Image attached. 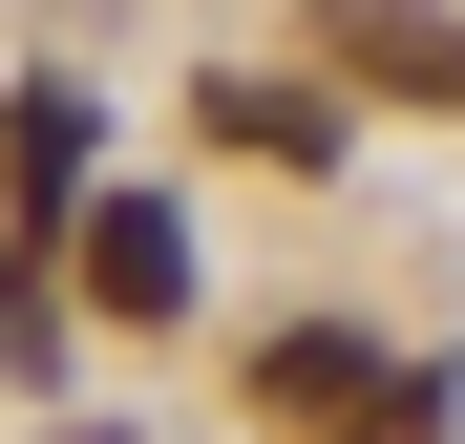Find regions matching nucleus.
Here are the masks:
<instances>
[{
  "label": "nucleus",
  "instance_id": "nucleus-1",
  "mask_svg": "<svg viewBox=\"0 0 465 444\" xmlns=\"http://www.w3.org/2000/svg\"><path fill=\"white\" fill-rule=\"evenodd\" d=\"M318 64L339 85H402V106H465V22L444 0H318Z\"/></svg>",
  "mask_w": 465,
  "mask_h": 444
},
{
  "label": "nucleus",
  "instance_id": "nucleus-3",
  "mask_svg": "<svg viewBox=\"0 0 465 444\" xmlns=\"http://www.w3.org/2000/svg\"><path fill=\"white\" fill-rule=\"evenodd\" d=\"M85 296H106V318H191V233H170L148 191H106V212H85Z\"/></svg>",
  "mask_w": 465,
  "mask_h": 444
},
{
  "label": "nucleus",
  "instance_id": "nucleus-5",
  "mask_svg": "<svg viewBox=\"0 0 465 444\" xmlns=\"http://www.w3.org/2000/svg\"><path fill=\"white\" fill-rule=\"evenodd\" d=\"M212 148H254V170H318V148H339V106H318V85H232V64H212Z\"/></svg>",
  "mask_w": 465,
  "mask_h": 444
},
{
  "label": "nucleus",
  "instance_id": "nucleus-4",
  "mask_svg": "<svg viewBox=\"0 0 465 444\" xmlns=\"http://www.w3.org/2000/svg\"><path fill=\"white\" fill-rule=\"evenodd\" d=\"M85 170H106V127H85V85H22V106H0V191H22L43 233H64V191H85Z\"/></svg>",
  "mask_w": 465,
  "mask_h": 444
},
{
  "label": "nucleus",
  "instance_id": "nucleus-2",
  "mask_svg": "<svg viewBox=\"0 0 465 444\" xmlns=\"http://www.w3.org/2000/svg\"><path fill=\"white\" fill-rule=\"evenodd\" d=\"M254 402H275V423H318V444H360L381 402H402V360L339 339V318H296V339H254Z\"/></svg>",
  "mask_w": 465,
  "mask_h": 444
}]
</instances>
